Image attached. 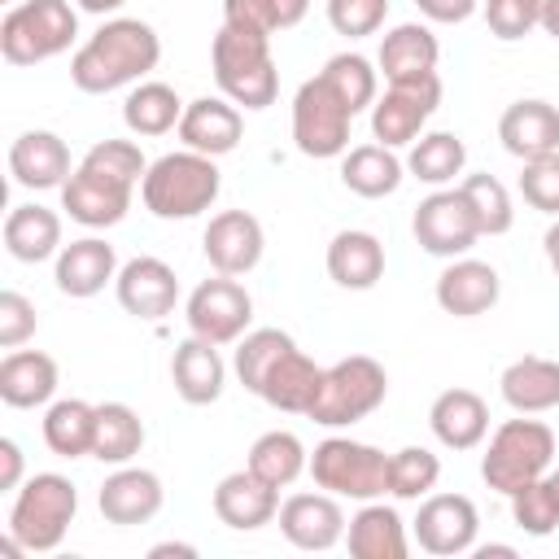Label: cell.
I'll list each match as a JSON object with an SVG mask.
<instances>
[{
  "label": "cell",
  "mask_w": 559,
  "mask_h": 559,
  "mask_svg": "<svg viewBox=\"0 0 559 559\" xmlns=\"http://www.w3.org/2000/svg\"><path fill=\"white\" fill-rule=\"evenodd\" d=\"M148 162L135 140H96L61 183V210L83 227H114L131 210V192Z\"/></svg>",
  "instance_id": "obj_1"
},
{
  "label": "cell",
  "mask_w": 559,
  "mask_h": 559,
  "mask_svg": "<svg viewBox=\"0 0 559 559\" xmlns=\"http://www.w3.org/2000/svg\"><path fill=\"white\" fill-rule=\"evenodd\" d=\"M157 61H162L157 31L140 17H114L74 52L70 83L87 96H105L127 83H140Z\"/></svg>",
  "instance_id": "obj_2"
},
{
  "label": "cell",
  "mask_w": 559,
  "mask_h": 559,
  "mask_svg": "<svg viewBox=\"0 0 559 559\" xmlns=\"http://www.w3.org/2000/svg\"><path fill=\"white\" fill-rule=\"evenodd\" d=\"M223 192V175L205 153H166L140 179V201L153 218H197Z\"/></svg>",
  "instance_id": "obj_3"
},
{
  "label": "cell",
  "mask_w": 559,
  "mask_h": 559,
  "mask_svg": "<svg viewBox=\"0 0 559 559\" xmlns=\"http://www.w3.org/2000/svg\"><path fill=\"white\" fill-rule=\"evenodd\" d=\"M210 66H214V83L231 105L245 109H266L280 96V70L271 57V39L266 35H249L236 26H223L210 44Z\"/></svg>",
  "instance_id": "obj_4"
},
{
  "label": "cell",
  "mask_w": 559,
  "mask_h": 559,
  "mask_svg": "<svg viewBox=\"0 0 559 559\" xmlns=\"http://www.w3.org/2000/svg\"><path fill=\"white\" fill-rule=\"evenodd\" d=\"M79 511V493L61 472H35L26 485H17V498L9 507V537L26 550V555H44L57 550L66 528L74 524Z\"/></svg>",
  "instance_id": "obj_5"
},
{
  "label": "cell",
  "mask_w": 559,
  "mask_h": 559,
  "mask_svg": "<svg viewBox=\"0 0 559 559\" xmlns=\"http://www.w3.org/2000/svg\"><path fill=\"white\" fill-rule=\"evenodd\" d=\"M555 463V432L542 424V419H507L493 428L489 437V450L480 454V476L489 489L498 493H515L524 489L528 480L546 476Z\"/></svg>",
  "instance_id": "obj_6"
},
{
  "label": "cell",
  "mask_w": 559,
  "mask_h": 559,
  "mask_svg": "<svg viewBox=\"0 0 559 559\" xmlns=\"http://www.w3.org/2000/svg\"><path fill=\"white\" fill-rule=\"evenodd\" d=\"M79 35L70 0H22L0 22V52L9 66H39L61 57Z\"/></svg>",
  "instance_id": "obj_7"
},
{
  "label": "cell",
  "mask_w": 559,
  "mask_h": 559,
  "mask_svg": "<svg viewBox=\"0 0 559 559\" xmlns=\"http://www.w3.org/2000/svg\"><path fill=\"white\" fill-rule=\"evenodd\" d=\"M384 397H389V371L367 354H349V358L323 367V384H319V397L306 419H314L323 428H349V424L367 419Z\"/></svg>",
  "instance_id": "obj_8"
},
{
  "label": "cell",
  "mask_w": 559,
  "mask_h": 559,
  "mask_svg": "<svg viewBox=\"0 0 559 559\" xmlns=\"http://www.w3.org/2000/svg\"><path fill=\"white\" fill-rule=\"evenodd\" d=\"M310 476H314L319 489H328L336 498L376 502V498L389 493V454L367 445V441L328 437L310 454Z\"/></svg>",
  "instance_id": "obj_9"
},
{
  "label": "cell",
  "mask_w": 559,
  "mask_h": 559,
  "mask_svg": "<svg viewBox=\"0 0 559 559\" xmlns=\"http://www.w3.org/2000/svg\"><path fill=\"white\" fill-rule=\"evenodd\" d=\"M354 109L332 92L323 74L306 79L293 96V140L306 157H345Z\"/></svg>",
  "instance_id": "obj_10"
},
{
  "label": "cell",
  "mask_w": 559,
  "mask_h": 559,
  "mask_svg": "<svg viewBox=\"0 0 559 559\" xmlns=\"http://www.w3.org/2000/svg\"><path fill=\"white\" fill-rule=\"evenodd\" d=\"M437 105H441V79L437 74L389 83L384 96H376V105H371V135H376V144H384V148L415 144L424 135V122L437 114Z\"/></svg>",
  "instance_id": "obj_11"
},
{
  "label": "cell",
  "mask_w": 559,
  "mask_h": 559,
  "mask_svg": "<svg viewBox=\"0 0 559 559\" xmlns=\"http://www.w3.org/2000/svg\"><path fill=\"white\" fill-rule=\"evenodd\" d=\"M411 231H415L419 249L432 258H463L480 240L476 214L459 188H437L432 197H424L411 218Z\"/></svg>",
  "instance_id": "obj_12"
},
{
  "label": "cell",
  "mask_w": 559,
  "mask_h": 559,
  "mask_svg": "<svg viewBox=\"0 0 559 559\" xmlns=\"http://www.w3.org/2000/svg\"><path fill=\"white\" fill-rule=\"evenodd\" d=\"M253 319V297L245 293V284H236V275H214L201 280L188 293V328L192 336H205L214 345H231L245 336Z\"/></svg>",
  "instance_id": "obj_13"
},
{
  "label": "cell",
  "mask_w": 559,
  "mask_h": 559,
  "mask_svg": "<svg viewBox=\"0 0 559 559\" xmlns=\"http://www.w3.org/2000/svg\"><path fill=\"white\" fill-rule=\"evenodd\" d=\"M476 533H480V515L472 507V498L463 493H428L419 502V515H415V542L419 550L428 555H467L476 546Z\"/></svg>",
  "instance_id": "obj_14"
},
{
  "label": "cell",
  "mask_w": 559,
  "mask_h": 559,
  "mask_svg": "<svg viewBox=\"0 0 559 559\" xmlns=\"http://www.w3.org/2000/svg\"><path fill=\"white\" fill-rule=\"evenodd\" d=\"M201 249H205V262L218 275H249L262 262L266 236H262V223L249 210H223V214L210 218V227L201 236Z\"/></svg>",
  "instance_id": "obj_15"
},
{
  "label": "cell",
  "mask_w": 559,
  "mask_h": 559,
  "mask_svg": "<svg viewBox=\"0 0 559 559\" xmlns=\"http://www.w3.org/2000/svg\"><path fill=\"white\" fill-rule=\"evenodd\" d=\"M114 293H118V306L135 319H166L179 301V280L175 271L162 262V258H131L127 266H118V280H114Z\"/></svg>",
  "instance_id": "obj_16"
},
{
  "label": "cell",
  "mask_w": 559,
  "mask_h": 559,
  "mask_svg": "<svg viewBox=\"0 0 559 559\" xmlns=\"http://www.w3.org/2000/svg\"><path fill=\"white\" fill-rule=\"evenodd\" d=\"M275 520H280V533L288 537V546H297V550H332L349 528L341 498L328 489L323 493H293Z\"/></svg>",
  "instance_id": "obj_17"
},
{
  "label": "cell",
  "mask_w": 559,
  "mask_h": 559,
  "mask_svg": "<svg viewBox=\"0 0 559 559\" xmlns=\"http://www.w3.org/2000/svg\"><path fill=\"white\" fill-rule=\"evenodd\" d=\"M240 135H245V118H240V105H231L227 96H197L183 105V118H179L183 148L223 157L240 144Z\"/></svg>",
  "instance_id": "obj_18"
},
{
  "label": "cell",
  "mask_w": 559,
  "mask_h": 559,
  "mask_svg": "<svg viewBox=\"0 0 559 559\" xmlns=\"http://www.w3.org/2000/svg\"><path fill=\"white\" fill-rule=\"evenodd\" d=\"M214 515L236 533H253L280 515V489L266 485L262 476H253L249 467L227 472L214 485Z\"/></svg>",
  "instance_id": "obj_19"
},
{
  "label": "cell",
  "mask_w": 559,
  "mask_h": 559,
  "mask_svg": "<svg viewBox=\"0 0 559 559\" xmlns=\"http://www.w3.org/2000/svg\"><path fill=\"white\" fill-rule=\"evenodd\" d=\"M502 297V280L489 262L476 258H450V266L437 275V306L454 319H476L493 310Z\"/></svg>",
  "instance_id": "obj_20"
},
{
  "label": "cell",
  "mask_w": 559,
  "mask_h": 559,
  "mask_svg": "<svg viewBox=\"0 0 559 559\" xmlns=\"http://www.w3.org/2000/svg\"><path fill=\"white\" fill-rule=\"evenodd\" d=\"M162 498H166V489H162L157 472L122 463L114 476H105V485L96 493V507H100V515L109 524L131 528V524H148L162 511Z\"/></svg>",
  "instance_id": "obj_21"
},
{
  "label": "cell",
  "mask_w": 559,
  "mask_h": 559,
  "mask_svg": "<svg viewBox=\"0 0 559 559\" xmlns=\"http://www.w3.org/2000/svg\"><path fill=\"white\" fill-rule=\"evenodd\" d=\"M498 140L511 157L520 162H533V157H546V153H559V109L550 100H515L502 109L498 118Z\"/></svg>",
  "instance_id": "obj_22"
},
{
  "label": "cell",
  "mask_w": 559,
  "mask_h": 559,
  "mask_svg": "<svg viewBox=\"0 0 559 559\" xmlns=\"http://www.w3.org/2000/svg\"><path fill=\"white\" fill-rule=\"evenodd\" d=\"M319 384H323V367H319L314 358H306V354L297 349V341H293V345L275 358V367L262 376V384H258L253 397H262L266 406L284 411V415H310V406H314V397H319Z\"/></svg>",
  "instance_id": "obj_23"
},
{
  "label": "cell",
  "mask_w": 559,
  "mask_h": 559,
  "mask_svg": "<svg viewBox=\"0 0 559 559\" xmlns=\"http://www.w3.org/2000/svg\"><path fill=\"white\" fill-rule=\"evenodd\" d=\"M70 148L57 131H22L13 144H9V175L13 183L22 188H61L70 179Z\"/></svg>",
  "instance_id": "obj_24"
},
{
  "label": "cell",
  "mask_w": 559,
  "mask_h": 559,
  "mask_svg": "<svg viewBox=\"0 0 559 559\" xmlns=\"http://www.w3.org/2000/svg\"><path fill=\"white\" fill-rule=\"evenodd\" d=\"M52 280L66 297H96L109 280H118V253L100 236H79L70 245H61Z\"/></svg>",
  "instance_id": "obj_25"
},
{
  "label": "cell",
  "mask_w": 559,
  "mask_h": 559,
  "mask_svg": "<svg viewBox=\"0 0 559 559\" xmlns=\"http://www.w3.org/2000/svg\"><path fill=\"white\" fill-rule=\"evenodd\" d=\"M170 380H175V393L188 402V406H210L223 397V384H227V367L218 358V345L205 341V336H188L175 345V358H170Z\"/></svg>",
  "instance_id": "obj_26"
},
{
  "label": "cell",
  "mask_w": 559,
  "mask_h": 559,
  "mask_svg": "<svg viewBox=\"0 0 559 559\" xmlns=\"http://www.w3.org/2000/svg\"><path fill=\"white\" fill-rule=\"evenodd\" d=\"M428 428L445 450H476L489 432V406L472 389H445L428 406Z\"/></svg>",
  "instance_id": "obj_27"
},
{
  "label": "cell",
  "mask_w": 559,
  "mask_h": 559,
  "mask_svg": "<svg viewBox=\"0 0 559 559\" xmlns=\"http://www.w3.org/2000/svg\"><path fill=\"white\" fill-rule=\"evenodd\" d=\"M498 393L515 415H542L559 406V362L542 358V354H524L515 358L502 376H498Z\"/></svg>",
  "instance_id": "obj_28"
},
{
  "label": "cell",
  "mask_w": 559,
  "mask_h": 559,
  "mask_svg": "<svg viewBox=\"0 0 559 559\" xmlns=\"http://www.w3.org/2000/svg\"><path fill=\"white\" fill-rule=\"evenodd\" d=\"M57 393V362L44 349H9L0 362V402L13 411H31L52 402Z\"/></svg>",
  "instance_id": "obj_29"
},
{
  "label": "cell",
  "mask_w": 559,
  "mask_h": 559,
  "mask_svg": "<svg viewBox=\"0 0 559 559\" xmlns=\"http://www.w3.org/2000/svg\"><path fill=\"white\" fill-rule=\"evenodd\" d=\"M437 35L424 26V22H402L393 26L384 39H380V74L389 83H406V79H424V74H437Z\"/></svg>",
  "instance_id": "obj_30"
},
{
  "label": "cell",
  "mask_w": 559,
  "mask_h": 559,
  "mask_svg": "<svg viewBox=\"0 0 559 559\" xmlns=\"http://www.w3.org/2000/svg\"><path fill=\"white\" fill-rule=\"evenodd\" d=\"M345 542H349L354 559H406L411 555L402 515L393 507H384L380 498L358 507V515L345 528Z\"/></svg>",
  "instance_id": "obj_31"
},
{
  "label": "cell",
  "mask_w": 559,
  "mask_h": 559,
  "mask_svg": "<svg viewBox=\"0 0 559 559\" xmlns=\"http://www.w3.org/2000/svg\"><path fill=\"white\" fill-rule=\"evenodd\" d=\"M328 275L341 284V288H376L380 275H384V245L371 236V231H336L332 245H328Z\"/></svg>",
  "instance_id": "obj_32"
},
{
  "label": "cell",
  "mask_w": 559,
  "mask_h": 559,
  "mask_svg": "<svg viewBox=\"0 0 559 559\" xmlns=\"http://www.w3.org/2000/svg\"><path fill=\"white\" fill-rule=\"evenodd\" d=\"M4 249L17 262H44L61 253V218L48 205H13L4 218Z\"/></svg>",
  "instance_id": "obj_33"
},
{
  "label": "cell",
  "mask_w": 559,
  "mask_h": 559,
  "mask_svg": "<svg viewBox=\"0 0 559 559\" xmlns=\"http://www.w3.org/2000/svg\"><path fill=\"white\" fill-rule=\"evenodd\" d=\"M402 170L406 166L384 144H358V148H345V157H341V183L354 197H367V201H380V197L397 192L402 179H406Z\"/></svg>",
  "instance_id": "obj_34"
},
{
  "label": "cell",
  "mask_w": 559,
  "mask_h": 559,
  "mask_svg": "<svg viewBox=\"0 0 559 559\" xmlns=\"http://www.w3.org/2000/svg\"><path fill=\"white\" fill-rule=\"evenodd\" d=\"M96 437V406L83 397H61L44 411V445L61 459H83L92 454Z\"/></svg>",
  "instance_id": "obj_35"
},
{
  "label": "cell",
  "mask_w": 559,
  "mask_h": 559,
  "mask_svg": "<svg viewBox=\"0 0 559 559\" xmlns=\"http://www.w3.org/2000/svg\"><path fill=\"white\" fill-rule=\"evenodd\" d=\"M144 445V424L127 402H100L96 406V437H92V459L122 467L140 454Z\"/></svg>",
  "instance_id": "obj_36"
},
{
  "label": "cell",
  "mask_w": 559,
  "mask_h": 559,
  "mask_svg": "<svg viewBox=\"0 0 559 559\" xmlns=\"http://www.w3.org/2000/svg\"><path fill=\"white\" fill-rule=\"evenodd\" d=\"M179 118H183V100H179V92L170 83H140L122 100V122H127L131 135L179 131Z\"/></svg>",
  "instance_id": "obj_37"
},
{
  "label": "cell",
  "mask_w": 559,
  "mask_h": 559,
  "mask_svg": "<svg viewBox=\"0 0 559 559\" xmlns=\"http://www.w3.org/2000/svg\"><path fill=\"white\" fill-rule=\"evenodd\" d=\"M245 467H249L253 476H262L266 485L288 489V485L310 467V454H306V445H301L297 432L275 428V432H262V437L249 445V463H245Z\"/></svg>",
  "instance_id": "obj_38"
},
{
  "label": "cell",
  "mask_w": 559,
  "mask_h": 559,
  "mask_svg": "<svg viewBox=\"0 0 559 559\" xmlns=\"http://www.w3.org/2000/svg\"><path fill=\"white\" fill-rule=\"evenodd\" d=\"M467 166V148L454 131H428L411 144V157H406V170L419 179V183H432V188H445L454 183V175H463Z\"/></svg>",
  "instance_id": "obj_39"
},
{
  "label": "cell",
  "mask_w": 559,
  "mask_h": 559,
  "mask_svg": "<svg viewBox=\"0 0 559 559\" xmlns=\"http://www.w3.org/2000/svg\"><path fill=\"white\" fill-rule=\"evenodd\" d=\"M310 13V0H223V26L249 31V35H275L297 26Z\"/></svg>",
  "instance_id": "obj_40"
},
{
  "label": "cell",
  "mask_w": 559,
  "mask_h": 559,
  "mask_svg": "<svg viewBox=\"0 0 559 559\" xmlns=\"http://www.w3.org/2000/svg\"><path fill=\"white\" fill-rule=\"evenodd\" d=\"M441 480V459L424 445H402L397 454H389V493L402 502H419L437 489Z\"/></svg>",
  "instance_id": "obj_41"
},
{
  "label": "cell",
  "mask_w": 559,
  "mask_h": 559,
  "mask_svg": "<svg viewBox=\"0 0 559 559\" xmlns=\"http://www.w3.org/2000/svg\"><path fill=\"white\" fill-rule=\"evenodd\" d=\"M459 192H463V201L472 205L480 236H502V231H511L515 210H511V192L502 188V179H493V175H467V179L459 183Z\"/></svg>",
  "instance_id": "obj_42"
},
{
  "label": "cell",
  "mask_w": 559,
  "mask_h": 559,
  "mask_svg": "<svg viewBox=\"0 0 559 559\" xmlns=\"http://www.w3.org/2000/svg\"><path fill=\"white\" fill-rule=\"evenodd\" d=\"M288 345H293V336H288L284 328H253V332H245L240 345H236V358H231L236 380H240L249 393H258L262 376L275 367V358H280Z\"/></svg>",
  "instance_id": "obj_43"
},
{
  "label": "cell",
  "mask_w": 559,
  "mask_h": 559,
  "mask_svg": "<svg viewBox=\"0 0 559 559\" xmlns=\"http://www.w3.org/2000/svg\"><path fill=\"white\" fill-rule=\"evenodd\" d=\"M319 74L332 83V92L354 114H362L367 105H376V79H380V70H371V61L362 52H336Z\"/></svg>",
  "instance_id": "obj_44"
},
{
  "label": "cell",
  "mask_w": 559,
  "mask_h": 559,
  "mask_svg": "<svg viewBox=\"0 0 559 559\" xmlns=\"http://www.w3.org/2000/svg\"><path fill=\"white\" fill-rule=\"evenodd\" d=\"M511 520L528 533V537H550L559 528V489L550 476L528 480L524 489L511 493Z\"/></svg>",
  "instance_id": "obj_45"
},
{
  "label": "cell",
  "mask_w": 559,
  "mask_h": 559,
  "mask_svg": "<svg viewBox=\"0 0 559 559\" xmlns=\"http://www.w3.org/2000/svg\"><path fill=\"white\" fill-rule=\"evenodd\" d=\"M389 17V0H328V26L345 39L376 35Z\"/></svg>",
  "instance_id": "obj_46"
},
{
  "label": "cell",
  "mask_w": 559,
  "mask_h": 559,
  "mask_svg": "<svg viewBox=\"0 0 559 559\" xmlns=\"http://www.w3.org/2000/svg\"><path fill=\"white\" fill-rule=\"evenodd\" d=\"M520 197L533 210L559 218V153H546V157L524 162V170H520Z\"/></svg>",
  "instance_id": "obj_47"
},
{
  "label": "cell",
  "mask_w": 559,
  "mask_h": 559,
  "mask_svg": "<svg viewBox=\"0 0 559 559\" xmlns=\"http://www.w3.org/2000/svg\"><path fill=\"white\" fill-rule=\"evenodd\" d=\"M485 22L498 39H524L537 26V4L533 0H485Z\"/></svg>",
  "instance_id": "obj_48"
},
{
  "label": "cell",
  "mask_w": 559,
  "mask_h": 559,
  "mask_svg": "<svg viewBox=\"0 0 559 559\" xmlns=\"http://www.w3.org/2000/svg\"><path fill=\"white\" fill-rule=\"evenodd\" d=\"M31 336H35V306H31V297H22L17 288H4L0 293V345L17 349Z\"/></svg>",
  "instance_id": "obj_49"
},
{
  "label": "cell",
  "mask_w": 559,
  "mask_h": 559,
  "mask_svg": "<svg viewBox=\"0 0 559 559\" xmlns=\"http://www.w3.org/2000/svg\"><path fill=\"white\" fill-rule=\"evenodd\" d=\"M415 4H419V13H424L428 22H441V26L467 22V17L480 9V0H415Z\"/></svg>",
  "instance_id": "obj_50"
},
{
  "label": "cell",
  "mask_w": 559,
  "mask_h": 559,
  "mask_svg": "<svg viewBox=\"0 0 559 559\" xmlns=\"http://www.w3.org/2000/svg\"><path fill=\"white\" fill-rule=\"evenodd\" d=\"M22 485V445L13 437H0V489Z\"/></svg>",
  "instance_id": "obj_51"
},
{
  "label": "cell",
  "mask_w": 559,
  "mask_h": 559,
  "mask_svg": "<svg viewBox=\"0 0 559 559\" xmlns=\"http://www.w3.org/2000/svg\"><path fill=\"white\" fill-rule=\"evenodd\" d=\"M542 249H546V262H550V271L559 275V218L546 227V236H542Z\"/></svg>",
  "instance_id": "obj_52"
},
{
  "label": "cell",
  "mask_w": 559,
  "mask_h": 559,
  "mask_svg": "<svg viewBox=\"0 0 559 559\" xmlns=\"http://www.w3.org/2000/svg\"><path fill=\"white\" fill-rule=\"evenodd\" d=\"M537 26H542L550 39H559V0H550V4L542 9V22H537Z\"/></svg>",
  "instance_id": "obj_53"
},
{
  "label": "cell",
  "mask_w": 559,
  "mask_h": 559,
  "mask_svg": "<svg viewBox=\"0 0 559 559\" xmlns=\"http://www.w3.org/2000/svg\"><path fill=\"white\" fill-rule=\"evenodd\" d=\"M148 555H153V559H162V555H188V559H192V555H197V546H183V542H162V546H153Z\"/></svg>",
  "instance_id": "obj_54"
},
{
  "label": "cell",
  "mask_w": 559,
  "mask_h": 559,
  "mask_svg": "<svg viewBox=\"0 0 559 559\" xmlns=\"http://www.w3.org/2000/svg\"><path fill=\"white\" fill-rule=\"evenodd\" d=\"M74 4H79L83 13H114L122 0H74Z\"/></svg>",
  "instance_id": "obj_55"
},
{
  "label": "cell",
  "mask_w": 559,
  "mask_h": 559,
  "mask_svg": "<svg viewBox=\"0 0 559 559\" xmlns=\"http://www.w3.org/2000/svg\"><path fill=\"white\" fill-rule=\"evenodd\" d=\"M476 559H489V555H515V546H472Z\"/></svg>",
  "instance_id": "obj_56"
},
{
  "label": "cell",
  "mask_w": 559,
  "mask_h": 559,
  "mask_svg": "<svg viewBox=\"0 0 559 559\" xmlns=\"http://www.w3.org/2000/svg\"><path fill=\"white\" fill-rule=\"evenodd\" d=\"M533 4H537V22H542V9H546V4H550V0H533Z\"/></svg>",
  "instance_id": "obj_57"
},
{
  "label": "cell",
  "mask_w": 559,
  "mask_h": 559,
  "mask_svg": "<svg viewBox=\"0 0 559 559\" xmlns=\"http://www.w3.org/2000/svg\"><path fill=\"white\" fill-rule=\"evenodd\" d=\"M550 480H555V489H559V467H555V472H550Z\"/></svg>",
  "instance_id": "obj_58"
}]
</instances>
